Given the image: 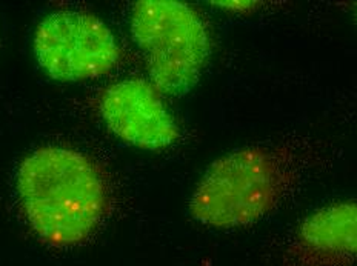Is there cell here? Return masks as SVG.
<instances>
[{
  "label": "cell",
  "instance_id": "cell-1",
  "mask_svg": "<svg viewBox=\"0 0 357 266\" xmlns=\"http://www.w3.org/2000/svg\"><path fill=\"white\" fill-rule=\"evenodd\" d=\"M16 188L29 226L53 247L85 242L109 208L108 183L100 166L68 148L33 151L17 169Z\"/></svg>",
  "mask_w": 357,
  "mask_h": 266
},
{
  "label": "cell",
  "instance_id": "cell-2",
  "mask_svg": "<svg viewBox=\"0 0 357 266\" xmlns=\"http://www.w3.org/2000/svg\"><path fill=\"white\" fill-rule=\"evenodd\" d=\"M296 179L285 148H242L208 168L192 193L191 216L219 230L251 225L276 208Z\"/></svg>",
  "mask_w": 357,
  "mask_h": 266
},
{
  "label": "cell",
  "instance_id": "cell-3",
  "mask_svg": "<svg viewBox=\"0 0 357 266\" xmlns=\"http://www.w3.org/2000/svg\"><path fill=\"white\" fill-rule=\"evenodd\" d=\"M131 34L160 93L183 95L199 82L211 42L205 22L190 5L140 0L131 13Z\"/></svg>",
  "mask_w": 357,
  "mask_h": 266
},
{
  "label": "cell",
  "instance_id": "cell-4",
  "mask_svg": "<svg viewBox=\"0 0 357 266\" xmlns=\"http://www.w3.org/2000/svg\"><path fill=\"white\" fill-rule=\"evenodd\" d=\"M34 53L40 68L59 82L105 76L121 58L111 29L93 14L79 11L45 17L36 29Z\"/></svg>",
  "mask_w": 357,
  "mask_h": 266
},
{
  "label": "cell",
  "instance_id": "cell-5",
  "mask_svg": "<svg viewBox=\"0 0 357 266\" xmlns=\"http://www.w3.org/2000/svg\"><path fill=\"white\" fill-rule=\"evenodd\" d=\"M99 108L109 131L132 146L158 151L178 139V127L160 91L146 80L128 79L105 88Z\"/></svg>",
  "mask_w": 357,
  "mask_h": 266
},
{
  "label": "cell",
  "instance_id": "cell-6",
  "mask_svg": "<svg viewBox=\"0 0 357 266\" xmlns=\"http://www.w3.org/2000/svg\"><path fill=\"white\" fill-rule=\"evenodd\" d=\"M357 263V201L317 210L297 228L284 266H354Z\"/></svg>",
  "mask_w": 357,
  "mask_h": 266
},
{
  "label": "cell",
  "instance_id": "cell-7",
  "mask_svg": "<svg viewBox=\"0 0 357 266\" xmlns=\"http://www.w3.org/2000/svg\"><path fill=\"white\" fill-rule=\"evenodd\" d=\"M213 5H218L223 10L228 11H234V13H251L257 10L260 5V2H248V0H233V2H213Z\"/></svg>",
  "mask_w": 357,
  "mask_h": 266
}]
</instances>
